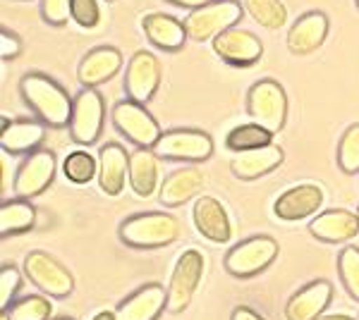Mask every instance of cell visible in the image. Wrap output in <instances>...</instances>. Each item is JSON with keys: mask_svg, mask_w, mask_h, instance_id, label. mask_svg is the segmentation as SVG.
<instances>
[{"mask_svg": "<svg viewBox=\"0 0 359 320\" xmlns=\"http://www.w3.org/2000/svg\"><path fill=\"white\" fill-rule=\"evenodd\" d=\"M130 187L142 199L158 189V155L154 148H137L130 155Z\"/></svg>", "mask_w": 359, "mask_h": 320, "instance_id": "cell-26", "label": "cell"}, {"mask_svg": "<svg viewBox=\"0 0 359 320\" xmlns=\"http://www.w3.org/2000/svg\"><path fill=\"white\" fill-rule=\"evenodd\" d=\"M168 3H172V5H180V8H201V5H206V3H211V0H168Z\"/></svg>", "mask_w": 359, "mask_h": 320, "instance_id": "cell-39", "label": "cell"}, {"mask_svg": "<svg viewBox=\"0 0 359 320\" xmlns=\"http://www.w3.org/2000/svg\"><path fill=\"white\" fill-rule=\"evenodd\" d=\"M331 301H333L331 282L328 280L309 282L294 296H290V301L285 304V318L287 320H316L326 313Z\"/></svg>", "mask_w": 359, "mask_h": 320, "instance_id": "cell-18", "label": "cell"}, {"mask_svg": "<svg viewBox=\"0 0 359 320\" xmlns=\"http://www.w3.org/2000/svg\"><path fill=\"white\" fill-rule=\"evenodd\" d=\"M309 232L318 242L326 244H343L359 235V215L345 208H331V211L318 213L309 223Z\"/></svg>", "mask_w": 359, "mask_h": 320, "instance_id": "cell-19", "label": "cell"}, {"mask_svg": "<svg viewBox=\"0 0 359 320\" xmlns=\"http://www.w3.org/2000/svg\"><path fill=\"white\" fill-rule=\"evenodd\" d=\"M201 187H204V172L199 167H180V170L168 174L158 187V201L168 208H180L187 201L196 199Z\"/></svg>", "mask_w": 359, "mask_h": 320, "instance_id": "cell-23", "label": "cell"}, {"mask_svg": "<svg viewBox=\"0 0 359 320\" xmlns=\"http://www.w3.org/2000/svg\"><path fill=\"white\" fill-rule=\"evenodd\" d=\"M338 165L345 174L359 172V125L347 127L338 144Z\"/></svg>", "mask_w": 359, "mask_h": 320, "instance_id": "cell-33", "label": "cell"}, {"mask_svg": "<svg viewBox=\"0 0 359 320\" xmlns=\"http://www.w3.org/2000/svg\"><path fill=\"white\" fill-rule=\"evenodd\" d=\"M103 120H106V103L96 89H82L72 103L69 118V137L79 146H94L101 139Z\"/></svg>", "mask_w": 359, "mask_h": 320, "instance_id": "cell-7", "label": "cell"}, {"mask_svg": "<svg viewBox=\"0 0 359 320\" xmlns=\"http://www.w3.org/2000/svg\"><path fill=\"white\" fill-rule=\"evenodd\" d=\"M72 20L82 29H94L101 22L98 0H72Z\"/></svg>", "mask_w": 359, "mask_h": 320, "instance_id": "cell-35", "label": "cell"}, {"mask_svg": "<svg viewBox=\"0 0 359 320\" xmlns=\"http://www.w3.org/2000/svg\"><path fill=\"white\" fill-rule=\"evenodd\" d=\"M55 177V155L50 151H34L29 153L15 174V199H36L53 184Z\"/></svg>", "mask_w": 359, "mask_h": 320, "instance_id": "cell-12", "label": "cell"}, {"mask_svg": "<svg viewBox=\"0 0 359 320\" xmlns=\"http://www.w3.org/2000/svg\"><path fill=\"white\" fill-rule=\"evenodd\" d=\"M355 320H359V316H357V318H355Z\"/></svg>", "mask_w": 359, "mask_h": 320, "instance_id": "cell-46", "label": "cell"}, {"mask_svg": "<svg viewBox=\"0 0 359 320\" xmlns=\"http://www.w3.org/2000/svg\"><path fill=\"white\" fill-rule=\"evenodd\" d=\"M194 227L201 237L213 244H225L233 239V220L216 196H199L192 208Z\"/></svg>", "mask_w": 359, "mask_h": 320, "instance_id": "cell-15", "label": "cell"}, {"mask_svg": "<svg viewBox=\"0 0 359 320\" xmlns=\"http://www.w3.org/2000/svg\"><path fill=\"white\" fill-rule=\"evenodd\" d=\"M22 287V272L15 265L0 267V311H8L13 306L15 296L20 294Z\"/></svg>", "mask_w": 359, "mask_h": 320, "instance_id": "cell-34", "label": "cell"}, {"mask_svg": "<svg viewBox=\"0 0 359 320\" xmlns=\"http://www.w3.org/2000/svg\"><path fill=\"white\" fill-rule=\"evenodd\" d=\"M242 10H245V5H240L237 0H211V3L201 5L187 15V20H184L187 36L194 41H213L240 22Z\"/></svg>", "mask_w": 359, "mask_h": 320, "instance_id": "cell-3", "label": "cell"}, {"mask_svg": "<svg viewBox=\"0 0 359 320\" xmlns=\"http://www.w3.org/2000/svg\"><path fill=\"white\" fill-rule=\"evenodd\" d=\"M25 275L53 299H65L74 292V277L57 258L46 251H29L25 258Z\"/></svg>", "mask_w": 359, "mask_h": 320, "instance_id": "cell-8", "label": "cell"}, {"mask_svg": "<svg viewBox=\"0 0 359 320\" xmlns=\"http://www.w3.org/2000/svg\"><path fill=\"white\" fill-rule=\"evenodd\" d=\"M278 256V242L273 237H249V239L235 244L225 256V270L233 277L247 280V277H257L266 267L273 265Z\"/></svg>", "mask_w": 359, "mask_h": 320, "instance_id": "cell-5", "label": "cell"}, {"mask_svg": "<svg viewBox=\"0 0 359 320\" xmlns=\"http://www.w3.org/2000/svg\"><path fill=\"white\" fill-rule=\"evenodd\" d=\"M357 8H359V0H357Z\"/></svg>", "mask_w": 359, "mask_h": 320, "instance_id": "cell-44", "label": "cell"}, {"mask_svg": "<svg viewBox=\"0 0 359 320\" xmlns=\"http://www.w3.org/2000/svg\"><path fill=\"white\" fill-rule=\"evenodd\" d=\"M36 225V208L27 199L3 201L0 206V237H17L34 230Z\"/></svg>", "mask_w": 359, "mask_h": 320, "instance_id": "cell-27", "label": "cell"}, {"mask_svg": "<svg viewBox=\"0 0 359 320\" xmlns=\"http://www.w3.org/2000/svg\"><path fill=\"white\" fill-rule=\"evenodd\" d=\"M91 320H118V316H115L113 311H101V313H96Z\"/></svg>", "mask_w": 359, "mask_h": 320, "instance_id": "cell-40", "label": "cell"}, {"mask_svg": "<svg viewBox=\"0 0 359 320\" xmlns=\"http://www.w3.org/2000/svg\"><path fill=\"white\" fill-rule=\"evenodd\" d=\"M213 53L233 67H252L254 62L262 60L264 43L257 34L233 27L228 32H223L221 36L213 39Z\"/></svg>", "mask_w": 359, "mask_h": 320, "instance_id": "cell-13", "label": "cell"}, {"mask_svg": "<svg viewBox=\"0 0 359 320\" xmlns=\"http://www.w3.org/2000/svg\"><path fill=\"white\" fill-rule=\"evenodd\" d=\"M163 311H168V289L151 282L120 301L115 316L118 320H158Z\"/></svg>", "mask_w": 359, "mask_h": 320, "instance_id": "cell-17", "label": "cell"}, {"mask_svg": "<svg viewBox=\"0 0 359 320\" xmlns=\"http://www.w3.org/2000/svg\"><path fill=\"white\" fill-rule=\"evenodd\" d=\"M41 17L50 27H62L72 20V0H41Z\"/></svg>", "mask_w": 359, "mask_h": 320, "instance_id": "cell-36", "label": "cell"}, {"mask_svg": "<svg viewBox=\"0 0 359 320\" xmlns=\"http://www.w3.org/2000/svg\"><path fill=\"white\" fill-rule=\"evenodd\" d=\"M154 153L163 160L204 162L213 155V139L201 130H170L161 134Z\"/></svg>", "mask_w": 359, "mask_h": 320, "instance_id": "cell-10", "label": "cell"}, {"mask_svg": "<svg viewBox=\"0 0 359 320\" xmlns=\"http://www.w3.org/2000/svg\"><path fill=\"white\" fill-rule=\"evenodd\" d=\"M62 172H65L67 182L84 187L98 174V160L91 153H86V151H74V153H69L62 160Z\"/></svg>", "mask_w": 359, "mask_h": 320, "instance_id": "cell-30", "label": "cell"}, {"mask_svg": "<svg viewBox=\"0 0 359 320\" xmlns=\"http://www.w3.org/2000/svg\"><path fill=\"white\" fill-rule=\"evenodd\" d=\"M357 215H359V208H357Z\"/></svg>", "mask_w": 359, "mask_h": 320, "instance_id": "cell-45", "label": "cell"}, {"mask_svg": "<svg viewBox=\"0 0 359 320\" xmlns=\"http://www.w3.org/2000/svg\"><path fill=\"white\" fill-rule=\"evenodd\" d=\"M204 253L199 249H187L177 258L172 267L170 282H168V313H182L184 308L192 304L196 289L204 277Z\"/></svg>", "mask_w": 359, "mask_h": 320, "instance_id": "cell-6", "label": "cell"}, {"mask_svg": "<svg viewBox=\"0 0 359 320\" xmlns=\"http://www.w3.org/2000/svg\"><path fill=\"white\" fill-rule=\"evenodd\" d=\"M0 320H10V316H8V311H3V313H0Z\"/></svg>", "mask_w": 359, "mask_h": 320, "instance_id": "cell-42", "label": "cell"}, {"mask_svg": "<svg viewBox=\"0 0 359 320\" xmlns=\"http://www.w3.org/2000/svg\"><path fill=\"white\" fill-rule=\"evenodd\" d=\"M20 53H22V41L17 39L13 32L3 29V32H0V57H3V60H15Z\"/></svg>", "mask_w": 359, "mask_h": 320, "instance_id": "cell-37", "label": "cell"}, {"mask_svg": "<svg viewBox=\"0 0 359 320\" xmlns=\"http://www.w3.org/2000/svg\"><path fill=\"white\" fill-rule=\"evenodd\" d=\"M249 118L264 130L278 134L287 120V94L276 79H262L247 94Z\"/></svg>", "mask_w": 359, "mask_h": 320, "instance_id": "cell-4", "label": "cell"}, {"mask_svg": "<svg viewBox=\"0 0 359 320\" xmlns=\"http://www.w3.org/2000/svg\"><path fill=\"white\" fill-rule=\"evenodd\" d=\"M123 69V55L118 48L111 46H101L84 55V60L79 62L77 77L84 84V89H96L98 84L111 81L115 74Z\"/></svg>", "mask_w": 359, "mask_h": 320, "instance_id": "cell-22", "label": "cell"}, {"mask_svg": "<svg viewBox=\"0 0 359 320\" xmlns=\"http://www.w3.org/2000/svg\"><path fill=\"white\" fill-rule=\"evenodd\" d=\"M283 160H285L283 148L276 146V144H269V146L237 153V158L233 160V172L235 177L245 179V182H254V179L278 170L283 165Z\"/></svg>", "mask_w": 359, "mask_h": 320, "instance_id": "cell-25", "label": "cell"}, {"mask_svg": "<svg viewBox=\"0 0 359 320\" xmlns=\"http://www.w3.org/2000/svg\"><path fill=\"white\" fill-rule=\"evenodd\" d=\"M130 182V153L120 144H106L98 153V184L103 194L120 196Z\"/></svg>", "mask_w": 359, "mask_h": 320, "instance_id": "cell-20", "label": "cell"}, {"mask_svg": "<svg viewBox=\"0 0 359 320\" xmlns=\"http://www.w3.org/2000/svg\"><path fill=\"white\" fill-rule=\"evenodd\" d=\"M20 94L43 125L69 127L74 101L67 96V91L57 81L46 77L41 72L25 74L20 81Z\"/></svg>", "mask_w": 359, "mask_h": 320, "instance_id": "cell-1", "label": "cell"}, {"mask_svg": "<svg viewBox=\"0 0 359 320\" xmlns=\"http://www.w3.org/2000/svg\"><path fill=\"white\" fill-rule=\"evenodd\" d=\"M177 237L180 223L170 213H137L120 225V239L132 249H161Z\"/></svg>", "mask_w": 359, "mask_h": 320, "instance_id": "cell-2", "label": "cell"}, {"mask_svg": "<svg viewBox=\"0 0 359 320\" xmlns=\"http://www.w3.org/2000/svg\"><path fill=\"white\" fill-rule=\"evenodd\" d=\"M55 320H74V318H55Z\"/></svg>", "mask_w": 359, "mask_h": 320, "instance_id": "cell-43", "label": "cell"}, {"mask_svg": "<svg viewBox=\"0 0 359 320\" xmlns=\"http://www.w3.org/2000/svg\"><path fill=\"white\" fill-rule=\"evenodd\" d=\"M144 34H147L149 43L156 46V48L165 50V53H177V50L184 48V41H187V29H184V22L175 20L170 15L163 13H151L142 20Z\"/></svg>", "mask_w": 359, "mask_h": 320, "instance_id": "cell-24", "label": "cell"}, {"mask_svg": "<svg viewBox=\"0 0 359 320\" xmlns=\"http://www.w3.org/2000/svg\"><path fill=\"white\" fill-rule=\"evenodd\" d=\"M245 10L257 25L266 29H280L287 22V8L280 0H245Z\"/></svg>", "mask_w": 359, "mask_h": 320, "instance_id": "cell-29", "label": "cell"}, {"mask_svg": "<svg viewBox=\"0 0 359 320\" xmlns=\"http://www.w3.org/2000/svg\"><path fill=\"white\" fill-rule=\"evenodd\" d=\"M269 144H273V132L264 130L257 122H247V125L235 127L225 137V146L235 151V153H245V151L269 146Z\"/></svg>", "mask_w": 359, "mask_h": 320, "instance_id": "cell-28", "label": "cell"}, {"mask_svg": "<svg viewBox=\"0 0 359 320\" xmlns=\"http://www.w3.org/2000/svg\"><path fill=\"white\" fill-rule=\"evenodd\" d=\"M161 86V62L149 50H137L130 57L125 69V94L127 101H135L147 106L156 96Z\"/></svg>", "mask_w": 359, "mask_h": 320, "instance_id": "cell-11", "label": "cell"}, {"mask_svg": "<svg viewBox=\"0 0 359 320\" xmlns=\"http://www.w3.org/2000/svg\"><path fill=\"white\" fill-rule=\"evenodd\" d=\"M113 125L137 148H154L163 134L154 115L135 101H123L113 108Z\"/></svg>", "mask_w": 359, "mask_h": 320, "instance_id": "cell-9", "label": "cell"}, {"mask_svg": "<svg viewBox=\"0 0 359 320\" xmlns=\"http://www.w3.org/2000/svg\"><path fill=\"white\" fill-rule=\"evenodd\" d=\"M316 320H355L352 316H345V313H335V316H321Z\"/></svg>", "mask_w": 359, "mask_h": 320, "instance_id": "cell-41", "label": "cell"}, {"mask_svg": "<svg viewBox=\"0 0 359 320\" xmlns=\"http://www.w3.org/2000/svg\"><path fill=\"white\" fill-rule=\"evenodd\" d=\"M328 17L321 10H311L297 17V22L287 32V50L292 55H311L323 46L328 39Z\"/></svg>", "mask_w": 359, "mask_h": 320, "instance_id": "cell-16", "label": "cell"}, {"mask_svg": "<svg viewBox=\"0 0 359 320\" xmlns=\"http://www.w3.org/2000/svg\"><path fill=\"white\" fill-rule=\"evenodd\" d=\"M46 139V125L36 120H3L0 127V148L10 155L34 153Z\"/></svg>", "mask_w": 359, "mask_h": 320, "instance_id": "cell-21", "label": "cell"}, {"mask_svg": "<svg viewBox=\"0 0 359 320\" xmlns=\"http://www.w3.org/2000/svg\"><path fill=\"white\" fill-rule=\"evenodd\" d=\"M323 189L316 184H297V187L283 191L273 203V213L283 223H299L304 218H311L323 206Z\"/></svg>", "mask_w": 359, "mask_h": 320, "instance_id": "cell-14", "label": "cell"}, {"mask_svg": "<svg viewBox=\"0 0 359 320\" xmlns=\"http://www.w3.org/2000/svg\"><path fill=\"white\" fill-rule=\"evenodd\" d=\"M338 272L347 294L355 301H359V249L357 246H345L338 253Z\"/></svg>", "mask_w": 359, "mask_h": 320, "instance_id": "cell-32", "label": "cell"}, {"mask_svg": "<svg viewBox=\"0 0 359 320\" xmlns=\"http://www.w3.org/2000/svg\"><path fill=\"white\" fill-rule=\"evenodd\" d=\"M230 320H266V318H262L254 308H249V306H237L233 311V316H230Z\"/></svg>", "mask_w": 359, "mask_h": 320, "instance_id": "cell-38", "label": "cell"}, {"mask_svg": "<svg viewBox=\"0 0 359 320\" xmlns=\"http://www.w3.org/2000/svg\"><path fill=\"white\" fill-rule=\"evenodd\" d=\"M50 313H53V304L43 294L25 296L8 308L10 320H50Z\"/></svg>", "mask_w": 359, "mask_h": 320, "instance_id": "cell-31", "label": "cell"}]
</instances>
